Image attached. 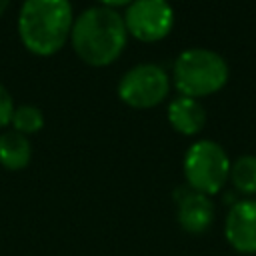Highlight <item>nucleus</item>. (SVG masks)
I'll return each instance as SVG.
<instances>
[{
	"instance_id": "nucleus-1",
	"label": "nucleus",
	"mask_w": 256,
	"mask_h": 256,
	"mask_svg": "<svg viewBox=\"0 0 256 256\" xmlns=\"http://www.w3.org/2000/svg\"><path fill=\"white\" fill-rule=\"evenodd\" d=\"M126 24L114 8L92 6L84 10L72 24L70 40L74 52L90 66L112 64L126 46Z\"/></svg>"
},
{
	"instance_id": "nucleus-2",
	"label": "nucleus",
	"mask_w": 256,
	"mask_h": 256,
	"mask_svg": "<svg viewBox=\"0 0 256 256\" xmlns=\"http://www.w3.org/2000/svg\"><path fill=\"white\" fill-rule=\"evenodd\" d=\"M74 24L70 0H24L18 14V34L26 50L36 56L56 54Z\"/></svg>"
},
{
	"instance_id": "nucleus-3",
	"label": "nucleus",
	"mask_w": 256,
	"mask_h": 256,
	"mask_svg": "<svg viewBox=\"0 0 256 256\" xmlns=\"http://www.w3.org/2000/svg\"><path fill=\"white\" fill-rule=\"evenodd\" d=\"M228 82L226 60L208 48L184 50L174 62V84L182 96L202 98L218 92Z\"/></svg>"
},
{
	"instance_id": "nucleus-4",
	"label": "nucleus",
	"mask_w": 256,
	"mask_h": 256,
	"mask_svg": "<svg viewBox=\"0 0 256 256\" xmlns=\"http://www.w3.org/2000/svg\"><path fill=\"white\" fill-rule=\"evenodd\" d=\"M230 158L214 140L194 142L184 156V176L190 190L212 196L222 190L230 176Z\"/></svg>"
},
{
	"instance_id": "nucleus-5",
	"label": "nucleus",
	"mask_w": 256,
	"mask_h": 256,
	"mask_svg": "<svg viewBox=\"0 0 256 256\" xmlns=\"http://www.w3.org/2000/svg\"><path fill=\"white\" fill-rule=\"evenodd\" d=\"M170 90L168 74L158 64H138L118 82V96L132 108H154Z\"/></svg>"
},
{
	"instance_id": "nucleus-6",
	"label": "nucleus",
	"mask_w": 256,
	"mask_h": 256,
	"mask_svg": "<svg viewBox=\"0 0 256 256\" xmlns=\"http://www.w3.org/2000/svg\"><path fill=\"white\" fill-rule=\"evenodd\" d=\"M126 30L140 42H158L174 26V10L168 0H134L124 14Z\"/></svg>"
},
{
	"instance_id": "nucleus-7",
	"label": "nucleus",
	"mask_w": 256,
	"mask_h": 256,
	"mask_svg": "<svg viewBox=\"0 0 256 256\" xmlns=\"http://www.w3.org/2000/svg\"><path fill=\"white\" fill-rule=\"evenodd\" d=\"M224 236L240 254H256V200L244 198L230 206L224 220Z\"/></svg>"
},
{
	"instance_id": "nucleus-8",
	"label": "nucleus",
	"mask_w": 256,
	"mask_h": 256,
	"mask_svg": "<svg viewBox=\"0 0 256 256\" xmlns=\"http://www.w3.org/2000/svg\"><path fill=\"white\" fill-rule=\"evenodd\" d=\"M214 220V204L210 196L188 190L178 198V222L190 234H202Z\"/></svg>"
},
{
	"instance_id": "nucleus-9",
	"label": "nucleus",
	"mask_w": 256,
	"mask_h": 256,
	"mask_svg": "<svg viewBox=\"0 0 256 256\" xmlns=\"http://www.w3.org/2000/svg\"><path fill=\"white\" fill-rule=\"evenodd\" d=\"M168 122L172 128L184 136L198 134L206 124V112L204 106L196 98L178 96L168 106Z\"/></svg>"
},
{
	"instance_id": "nucleus-10",
	"label": "nucleus",
	"mask_w": 256,
	"mask_h": 256,
	"mask_svg": "<svg viewBox=\"0 0 256 256\" xmlns=\"http://www.w3.org/2000/svg\"><path fill=\"white\" fill-rule=\"evenodd\" d=\"M32 158V146L28 138L16 130L0 134V164L8 170H22Z\"/></svg>"
},
{
	"instance_id": "nucleus-11",
	"label": "nucleus",
	"mask_w": 256,
	"mask_h": 256,
	"mask_svg": "<svg viewBox=\"0 0 256 256\" xmlns=\"http://www.w3.org/2000/svg\"><path fill=\"white\" fill-rule=\"evenodd\" d=\"M228 180L240 194L254 196L256 194V156L254 154L238 156L230 166Z\"/></svg>"
},
{
	"instance_id": "nucleus-12",
	"label": "nucleus",
	"mask_w": 256,
	"mask_h": 256,
	"mask_svg": "<svg viewBox=\"0 0 256 256\" xmlns=\"http://www.w3.org/2000/svg\"><path fill=\"white\" fill-rule=\"evenodd\" d=\"M10 124L14 126L16 132L20 134H36L42 126H44V114L38 106H30V104H24V106H18L14 108V114H12V120Z\"/></svg>"
},
{
	"instance_id": "nucleus-13",
	"label": "nucleus",
	"mask_w": 256,
	"mask_h": 256,
	"mask_svg": "<svg viewBox=\"0 0 256 256\" xmlns=\"http://www.w3.org/2000/svg\"><path fill=\"white\" fill-rule=\"evenodd\" d=\"M12 114H14V102H12V96H10L8 90L0 84V126L10 124Z\"/></svg>"
},
{
	"instance_id": "nucleus-14",
	"label": "nucleus",
	"mask_w": 256,
	"mask_h": 256,
	"mask_svg": "<svg viewBox=\"0 0 256 256\" xmlns=\"http://www.w3.org/2000/svg\"><path fill=\"white\" fill-rule=\"evenodd\" d=\"M104 6L112 8V6H126V4H132L134 0H100Z\"/></svg>"
},
{
	"instance_id": "nucleus-15",
	"label": "nucleus",
	"mask_w": 256,
	"mask_h": 256,
	"mask_svg": "<svg viewBox=\"0 0 256 256\" xmlns=\"http://www.w3.org/2000/svg\"><path fill=\"white\" fill-rule=\"evenodd\" d=\"M8 4H10V0H0V16L4 14V10L8 8Z\"/></svg>"
}]
</instances>
